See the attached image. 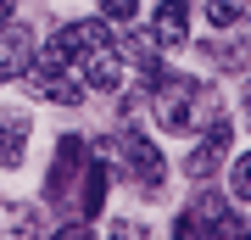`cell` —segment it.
Here are the masks:
<instances>
[{
	"instance_id": "cell-11",
	"label": "cell",
	"mask_w": 251,
	"mask_h": 240,
	"mask_svg": "<svg viewBox=\"0 0 251 240\" xmlns=\"http://www.w3.org/2000/svg\"><path fill=\"white\" fill-rule=\"evenodd\" d=\"M0 235H45V223H39V207H28V201H0Z\"/></svg>"
},
{
	"instance_id": "cell-5",
	"label": "cell",
	"mask_w": 251,
	"mask_h": 240,
	"mask_svg": "<svg viewBox=\"0 0 251 240\" xmlns=\"http://www.w3.org/2000/svg\"><path fill=\"white\" fill-rule=\"evenodd\" d=\"M84 162H90V140L84 134H62V145H56V162H50V201H67L73 190H78V173Z\"/></svg>"
},
{
	"instance_id": "cell-1",
	"label": "cell",
	"mask_w": 251,
	"mask_h": 240,
	"mask_svg": "<svg viewBox=\"0 0 251 240\" xmlns=\"http://www.w3.org/2000/svg\"><path fill=\"white\" fill-rule=\"evenodd\" d=\"M151 107H156V123L168 134H184V129H196L201 112H212V95H206L196 79H162V89L151 95Z\"/></svg>"
},
{
	"instance_id": "cell-4",
	"label": "cell",
	"mask_w": 251,
	"mask_h": 240,
	"mask_svg": "<svg viewBox=\"0 0 251 240\" xmlns=\"http://www.w3.org/2000/svg\"><path fill=\"white\" fill-rule=\"evenodd\" d=\"M117 151H123V162H128V173H134V185L145 190V196H156V190L168 185V162H162V151H156V140H145V134H134V129H123V134H117Z\"/></svg>"
},
{
	"instance_id": "cell-16",
	"label": "cell",
	"mask_w": 251,
	"mask_h": 240,
	"mask_svg": "<svg viewBox=\"0 0 251 240\" xmlns=\"http://www.w3.org/2000/svg\"><path fill=\"white\" fill-rule=\"evenodd\" d=\"M246 123H251V89H246Z\"/></svg>"
},
{
	"instance_id": "cell-10",
	"label": "cell",
	"mask_w": 251,
	"mask_h": 240,
	"mask_svg": "<svg viewBox=\"0 0 251 240\" xmlns=\"http://www.w3.org/2000/svg\"><path fill=\"white\" fill-rule=\"evenodd\" d=\"M106 162H100L95 151H90V162H84V173H78V218L90 223V218H100V207H106Z\"/></svg>"
},
{
	"instance_id": "cell-3",
	"label": "cell",
	"mask_w": 251,
	"mask_h": 240,
	"mask_svg": "<svg viewBox=\"0 0 251 240\" xmlns=\"http://www.w3.org/2000/svg\"><path fill=\"white\" fill-rule=\"evenodd\" d=\"M28 73H34V89H39L45 101H56V107H78V101L90 95L84 79H73V62H67V56H56L50 45H45V51H34V67H28Z\"/></svg>"
},
{
	"instance_id": "cell-12",
	"label": "cell",
	"mask_w": 251,
	"mask_h": 240,
	"mask_svg": "<svg viewBox=\"0 0 251 240\" xmlns=\"http://www.w3.org/2000/svg\"><path fill=\"white\" fill-rule=\"evenodd\" d=\"M206 17H212L218 28H229V23L246 17V0H206Z\"/></svg>"
},
{
	"instance_id": "cell-2",
	"label": "cell",
	"mask_w": 251,
	"mask_h": 240,
	"mask_svg": "<svg viewBox=\"0 0 251 240\" xmlns=\"http://www.w3.org/2000/svg\"><path fill=\"white\" fill-rule=\"evenodd\" d=\"M173 235H184V240H234V235H246V223L229 213V201H224V196L201 190V196H196V201H190L184 213H179Z\"/></svg>"
},
{
	"instance_id": "cell-6",
	"label": "cell",
	"mask_w": 251,
	"mask_h": 240,
	"mask_svg": "<svg viewBox=\"0 0 251 240\" xmlns=\"http://www.w3.org/2000/svg\"><path fill=\"white\" fill-rule=\"evenodd\" d=\"M229 140H234V134H229V123H224V117H212V123L201 129V140L190 145L184 173H190V179H212V173H218V162L229 157Z\"/></svg>"
},
{
	"instance_id": "cell-13",
	"label": "cell",
	"mask_w": 251,
	"mask_h": 240,
	"mask_svg": "<svg viewBox=\"0 0 251 240\" xmlns=\"http://www.w3.org/2000/svg\"><path fill=\"white\" fill-rule=\"evenodd\" d=\"M229 190H234L240 201H251V151H246L240 162H234V173H229Z\"/></svg>"
},
{
	"instance_id": "cell-7",
	"label": "cell",
	"mask_w": 251,
	"mask_h": 240,
	"mask_svg": "<svg viewBox=\"0 0 251 240\" xmlns=\"http://www.w3.org/2000/svg\"><path fill=\"white\" fill-rule=\"evenodd\" d=\"M28 67H34V34H28L23 23H6L0 28V84L23 79Z\"/></svg>"
},
{
	"instance_id": "cell-9",
	"label": "cell",
	"mask_w": 251,
	"mask_h": 240,
	"mask_svg": "<svg viewBox=\"0 0 251 240\" xmlns=\"http://www.w3.org/2000/svg\"><path fill=\"white\" fill-rule=\"evenodd\" d=\"M28 112L17 107H0V168H17V162L28 157Z\"/></svg>"
},
{
	"instance_id": "cell-8",
	"label": "cell",
	"mask_w": 251,
	"mask_h": 240,
	"mask_svg": "<svg viewBox=\"0 0 251 240\" xmlns=\"http://www.w3.org/2000/svg\"><path fill=\"white\" fill-rule=\"evenodd\" d=\"M151 39H156V51H179L190 39V0H162L151 17Z\"/></svg>"
},
{
	"instance_id": "cell-15",
	"label": "cell",
	"mask_w": 251,
	"mask_h": 240,
	"mask_svg": "<svg viewBox=\"0 0 251 240\" xmlns=\"http://www.w3.org/2000/svg\"><path fill=\"white\" fill-rule=\"evenodd\" d=\"M11 23V0H0V28H6Z\"/></svg>"
},
{
	"instance_id": "cell-14",
	"label": "cell",
	"mask_w": 251,
	"mask_h": 240,
	"mask_svg": "<svg viewBox=\"0 0 251 240\" xmlns=\"http://www.w3.org/2000/svg\"><path fill=\"white\" fill-rule=\"evenodd\" d=\"M100 11H106L112 23H134V11H140V0H100Z\"/></svg>"
}]
</instances>
